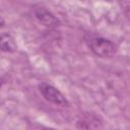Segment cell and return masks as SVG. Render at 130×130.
<instances>
[{"instance_id":"6da1fadb","label":"cell","mask_w":130,"mask_h":130,"mask_svg":"<svg viewBox=\"0 0 130 130\" xmlns=\"http://www.w3.org/2000/svg\"><path fill=\"white\" fill-rule=\"evenodd\" d=\"M85 42L90 51L100 58H112L117 52L116 45L101 36L87 35L85 37Z\"/></svg>"},{"instance_id":"7a4b0ae2","label":"cell","mask_w":130,"mask_h":130,"mask_svg":"<svg viewBox=\"0 0 130 130\" xmlns=\"http://www.w3.org/2000/svg\"><path fill=\"white\" fill-rule=\"evenodd\" d=\"M39 90L46 101H48L54 105L60 106V107H68L69 106L68 100L55 86H53L49 83L43 82L39 85Z\"/></svg>"},{"instance_id":"3957f363","label":"cell","mask_w":130,"mask_h":130,"mask_svg":"<svg viewBox=\"0 0 130 130\" xmlns=\"http://www.w3.org/2000/svg\"><path fill=\"white\" fill-rule=\"evenodd\" d=\"M102 126L101 119L91 113L82 114L76 121V127L80 130H100Z\"/></svg>"},{"instance_id":"277c9868","label":"cell","mask_w":130,"mask_h":130,"mask_svg":"<svg viewBox=\"0 0 130 130\" xmlns=\"http://www.w3.org/2000/svg\"><path fill=\"white\" fill-rule=\"evenodd\" d=\"M35 16L43 25L49 28H55L60 25L59 19L45 7H37L35 9Z\"/></svg>"},{"instance_id":"5b68a950","label":"cell","mask_w":130,"mask_h":130,"mask_svg":"<svg viewBox=\"0 0 130 130\" xmlns=\"http://www.w3.org/2000/svg\"><path fill=\"white\" fill-rule=\"evenodd\" d=\"M0 46H1L2 52H6V53H13L16 51V48H17L15 40L10 34H2L1 35Z\"/></svg>"},{"instance_id":"8992f818","label":"cell","mask_w":130,"mask_h":130,"mask_svg":"<svg viewBox=\"0 0 130 130\" xmlns=\"http://www.w3.org/2000/svg\"><path fill=\"white\" fill-rule=\"evenodd\" d=\"M44 130H56V129H52V128H47V129H44Z\"/></svg>"}]
</instances>
